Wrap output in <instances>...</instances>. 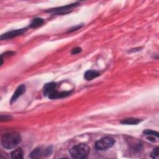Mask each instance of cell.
Segmentation results:
<instances>
[{
	"label": "cell",
	"mask_w": 159,
	"mask_h": 159,
	"mask_svg": "<svg viewBox=\"0 0 159 159\" xmlns=\"http://www.w3.org/2000/svg\"><path fill=\"white\" fill-rule=\"evenodd\" d=\"M21 136L17 132H11L4 134L1 140V146L7 150L17 147L21 142Z\"/></svg>",
	"instance_id": "6da1fadb"
},
{
	"label": "cell",
	"mask_w": 159,
	"mask_h": 159,
	"mask_svg": "<svg viewBox=\"0 0 159 159\" xmlns=\"http://www.w3.org/2000/svg\"><path fill=\"white\" fill-rule=\"evenodd\" d=\"M90 148L86 143L78 144L72 147L69 151L71 157L77 159L86 158L88 156Z\"/></svg>",
	"instance_id": "7a4b0ae2"
},
{
	"label": "cell",
	"mask_w": 159,
	"mask_h": 159,
	"mask_svg": "<svg viewBox=\"0 0 159 159\" xmlns=\"http://www.w3.org/2000/svg\"><path fill=\"white\" fill-rule=\"evenodd\" d=\"M115 140L111 137H104L97 141L95 144V147L98 150L104 151L112 147L115 143Z\"/></svg>",
	"instance_id": "3957f363"
},
{
	"label": "cell",
	"mask_w": 159,
	"mask_h": 159,
	"mask_svg": "<svg viewBox=\"0 0 159 159\" xmlns=\"http://www.w3.org/2000/svg\"><path fill=\"white\" fill-rule=\"evenodd\" d=\"M52 153V147L48 146L45 148L38 147L35 148L30 154V157L32 158H39L42 157L50 155Z\"/></svg>",
	"instance_id": "277c9868"
},
{
	"label": "cell",
	"mask_w": 159,
	"mask_h": 159,
	"mask_svg": "<svg viewBox=\"0 0 159 159\" xmlns=\"http://www.w3.org/2000/svg\"><path fill=\"white\" fill-rule=\"evenodd\" d=\"M78 5V3H73V4L66 5L64 6L50 9L46 11V12H53L57 14H65L66 13H68L70 12V10H71L72 8H73L74 7H76Z\"/></svg>",
	"instance_id": "5b68a950"
},
{
	"label": "cell",
	"mask_w": 159,
	"mask_h": 159,
	"mask_svg": "<svg viewBox=\"0 0 159 159\" xmlns=\"http://www.w3.org/2000/svg\"><path fill=\"white\" fill-rule=\"evenodd\" d=\"M27 28H22V29H16V30H13L9 32H7L5 34H3L1 35L0 39L1 40H7L9 39L14 38L15 37L19 36L20 35L23 34L24 32L27 31Z\"/></svg>",
	"instance_id": "8992f818"
},
{
	"label": "cell",
	"mask_w": 159,
	"mask_h": 159,
	"mask_svg": "<svg viewBox=\"0 0 159 159\" xmlns=\"http://www.w3.org/2000/svg\"><path fill=\"white\" fill-rule=\"evenodd\" d=\"M57 88V84L53 82L48 83L45 84L43 87V94L45 96H48V98L53 94Z\"/></svg>",
	"instance_id": "52a82bcc"
},
{
	"label": "cell",
	"mask_w": 159,
	"mask_h": 159,
	"mask_svg": "<svg viewBox=\"0 0 159 159\" xmlns=\"http://www.w3.org/2000/svg\"><path fill=\"white\" fill-rule=\"evenodd\" d=\"M25 91V85L21 84V85L19 86L17 88L15 92L14 93V94L11 99V101H10L11 104L15 102Z\"/></svg>",
	"instance_id": "ba28073f"
},
{
	"label": "cell",
	"mask_w": 159,
	"mask_h": 159,
	"mask_svg": "<svg viewBox=\"0 0 159 159\" xmlns=\"http://www.w3.org/2000/svg\"><path fill=\"white\" fill-rule=\"evenodd\" d=\"M100 76L99 72L96 70H88L84 74V78L88 81H91Z\"/></svg>",
	"instance_id": "9c48e42d"
},
{
	"label": "cell",
	"mask_w": 159,
	"mask_h": 159,
	"mask_svg": "<svg viewBox=\"0 0 159 159\" xmlns=\"http://www.w3.org/2000/svg\"><path fill=\"white\" fill-rule=\"evenodd\" d=\"M71 91H62V92H58L57 91H55L53 94L50 95L48 98L51 99H59V98H63L69 96L71 94Z\"/></svg>",
	"instance_id": "30bf717a"
},
{
	"label": "cell",
	"mask_w": 159,
	"mask_h": 159,
	"mask_svg": "<svg viewBox=\"0 0 159 159\" xmlns=\"http://www.w3.org/2000/svg\"><path fill=\"white\" fill-rule=\"evenodd\" d=\"M141 121L142 120L138 118L129 117V118H125L122 119L120 121V123L125 125H137L138 124L141 122Z\"/></svg>",
	"instance_id": "8fae6325"
},
{
	"label": "cell",
	"mask_w": 159,
	"mask_h": 159,
	"mask_svg": "<svg viewBox=\"0 0 159 159\" xmlns=\"http://www.w3.org/2000/svg\"><path fill=\"white\" fill-rule=\"evenodd\" d=\"M43 23H44V20L43 19L36 17L32 20L29 27L30 28H37L41 26Z\"/></svg>",
	"instance_id": "7c38bea8"
},
{
	"label": "cell",
	"mask_w": 159,
	"mask_h": 159,
	"mask_svg": "<svg viewBox=\"0 0 159 159\" xmlns=\"http://www.w3.org/2000/svg\"><path fill=\"white\" fill-rule=\"evenodd\" d=\"M11 158L13 159L15 158H23V151L21 148H17L11 153Z\"/></svg>",
	"instance_id": "4fadbf2b"
},
{
	"label": "cell",
	"mask_w": 159,
	"mask_h": 159,
	"mask_svg": "<svg viewBox=\"0 0 159 159\" xmlns=\"http://www.w3.org/2000/svg\"><path fill=\"white\" fill-rule=\"evenodd\" d=\"M143 134L146 135H150V136H155L157 138H158V132L152 130H149V129H146L143 130Z\"/></svg>",
	"instance_id": "5bb4252c"
},
{
	"label": "cell",
	"mask_w": 159,
	"mask_h": 159,
	"mask_svg": "<svg viewBox=\"0 0 159 159\" xmlns=\"http://www.w3.org/2000/svg\"><path fill=\"white\" fill-rule=\"evenodd\" d=\"M150 157L154 159L158 158V147H157L152 150L150 153Z\"/></svg>",
	"instance_id": "9a60e30c"
},
{
	"label": "cell",
	"mask_w": 159,
	"mask_h": 159,
	"mask_svg": "<svg viewBox=\"0 0 159 159\" xmlns=\"http://www.w3.org/2000/svg\"><path fill=\"white\" fill-rule=\"evenodd\" d=\"M16 53V52H12V51H9V52H5L4 53H2L1 54V58H4V57H11L12 55H14V54Z\"/></svg>",
	"instance_id": "2e32d148"
},
{
	"label": "cell",
	"mask_w": 159,
	"mask_h": 159,
	"mask_svg": "<svg viewBox=\"0 0 159 159\" xmlns=\"http://www.w3.org/2000/svg\"><path fill=\"white\" fill-rule=\"evenodd\" d=\"M12 119V116H9V115H5V116H3V115H1V117H0V120L1 122L2 121H7V120H11Z\"/></svg>",
	"instance_id": "e0dca14e"
},
{
	"label": "cell",
	"mask_w": 159,
	"mask_h": 159,
	"mask_svg": "<svg viewBox=\"0 0 159 159\" xmlns=\"http://www.w3.org/2000/svg\"><path fill=\"white\" fill-rule=\"evenodd\" d=\"M81 27H82V25H75V26H73V27H72L70 29H69V30H68V32H71L80 29Z\"/></svg>",
	"instance_id": "ac0fdd59"
},
{
	"label": "cell",
	"mask_w": 159,
	"mask_h": 159,
	"mask_svg": "<svg viewBox=\"0 0 159 159\" xmlns=\"http://www.w3.org/2000/svg\"><path fill=\"white\" fill-rule=\"evenodd\" d=\"M81 50H82V49H81V48H80V47H76V48H73V50H72V51H71V53L72 54H77V53H79L80 52H81Z\"/></svg>",
	"instance_id": "d6986e66"
}]
</instances>
